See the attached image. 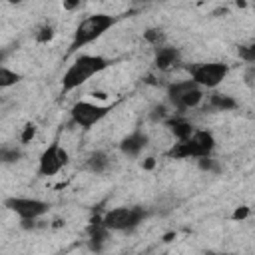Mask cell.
<instances>
[{"label":"cell","mask_w":255,"mask_h":255,"mask_svg":"<svg viewBox=\"0 0 255 255\" xmlns=\"http://www.w3.org/2000/svg\"><path fill=\"white\" fill-rule=\"evenodd\" d=\"M110 66V62L102 56H92V54H82L80 58H76V62L66 70L64 78H62V88L64 92L76 90L78 86L86 84L92 76L100 74L102 70H106Z\"/></svg>","instance_id":"1"},{"label":"cell","mask_w":255,"mask_h":255,"mask_svg":"<svg viewBox=\"0 0 255 255\" xmlns=\"http://www.w3.org/2000/svg\"><path fill=\"white\" fill-rule=\"evenodd\" d=\"M116 24V18L110 14H92L88 18H84L74 32V40L70 44V52H76L80 48H84L86 44H92L94 40H98L100 36H104L112 26Z\"/></svg>","instance_id":"2"},{"label":"cell","mask_w":255,"mask_h":255,"mask_svg":"<svg viewBox=\"0 0 255 255\" xmlns=\"http://www.w3.org/2000/svg\"><path fill=\"white\" fill-rule=\"evenodd\" d=\"M215 147V139L211 131L195 129V133L187 141H177L167 149V157L173 159H185V157H209Z\"/></svg>","instance_id":"3"},{"label":"cell","mask_w":255,"mask_h":255,"mask_svg":"<svg viewBox=\"0 0 255 255\" xmlns=\"http://www.w3.org/2000/svg\"><path fill=\"white\" fill-rule=\"evenodd\" d=\"M167 98L177 112H187L201 104L203 94H201V88L193 80H181L167 88Z\"/></svg>","instance_id":"4"},{"label":"cell","mask_w":255,"mask_h":255,"mask_svg":"<svg viewBox=\"0 0 255 255\" xmlns=\"http://www.w3.org/2000/svg\"><path fill=\"white\" fill-rule=\"evenodd\" d=\"M143 207H114L110 209L102 221L110 231H131L145 219Z\"/></svg>","instance_id":"5"},{"label":"cell","mask_w":255,"mask_h":255,"mask_svg":"<svg viewBox=\"0 0 255 255\" xmlns=\"http://www.w3.org/2000/svg\"><path fill=\"white\" fill-rule=\"evenodd\" d=\"M191 80L199 88H217L229 74V66L221 62H209V64H197L191 70Z\"/></svg>","instance_id":"6"},{"label":"cell","mask_w":255,"mask_h":255,"mask_svg":"<svg viewBox=\"0 0 255 255\" xmlns=\"http://www.w3.org/2000/svg\"><path fill=\"white\" fill-rule=\"evenodd\" d=\"M4 205L10 211H14L24 223H30L42 217L44 213H48V203L42 199H34V197H8Z\"/></svg>","instance_id":"7"},{"label":"cell","mask_w":255,"mask_h":255,"mask_svg":"<svg viewBox=\"0 0 255 255\" xmlns=\"http://www.w3.org/2000/svg\"><path fill=\"white\" fill-rule=\"evenodd\" d=\"M110 110H112L110 106H98V104H92V102H76L72 106L70 114H72L74 124L88 129V128L96 126L98 122H102L110 114Z\"/></svg>","instance_id":"8"},{"label":"cell","mask_w":255,"mask_h":255,"mask_svg":"<svg viewBox=\"0 0 255 255\" xmlns=\"http://www.w3.org/2000/svg\"><path fill=\"white\" fill-rule=\"evenodd\" d=\"M70 155L68 151L58 143L54 141L52 145H48L42 155H40V163H38V173L40 175H56L66 163H68Z\"/></svg>","instance_id":"9"},{"label":"cell","mask_w":255,"mask_h":255,"mask_svg":"<svg viewBox=\"0 0 255 255\" xmlns=\"http://www.w3.org/2000/svg\"><path fill=\"white\" fill-rule=\"evenodd\" d=\"M149 143V137H147V133H143V131H133V133H129V135H126L124 139H122V143H120V149H122V153L124 155H128V157H137L141 151H143V147Z\"/></svg>","instance_id":"10"},{"label":"cell","mask_w":255,"mask_h":255,"mask_svg":"<svg viewBox=\"0 0 255 255\" xmlns=\"http://www.w3.org/2000/svg\"><path fill=\"white\" fill-rule=\"evenodd\" d=\"M108 237H110V229L104 225L102 219H96V221L90 223V227H88V243H90L92 251H102L104 245L108 243Z\"/></svg>","instance_id":"11"},{"label":"cell","mask_w":255,"mask_h":255,"mask_svg":"<svg viewBox=\"0 0 255 255\" xmlns=\"http://www.w3.org/2000/svg\"><path fill=\"white\" fill-rule=\"evenodd\" d=\"M165 126L169 128V131L175 135L177 141H187L193 133H195V128L191 122H187L185 118H171L165 122Z\"/></svg>","instance_id":"12"},{"label":"cell","mask_w":255,"mask_h":255,"mask_svg":"<svg viewBox=\"0 0 255 255\" xmlns=\"http://www.w3.org/2000/svg\"><path fill=\"white\" fill-rule=\"evenodd\" d=\"M179 62V50L177 48H159L155 54V66L159 70H169Z\"/></svg>","instance_id":"13"},{"label":"cell","mask_w":255,"mask_h":255,"mask_svg":"<svg viewBox=\"0 0 255 255\" xmlns=\"http://www.w3.org/2000/svg\"><path fill=\"white\" fill-rule=\"evenodd\" d=\"M108 165H110V157H108L104 151H96V153H92V155L88 157V169L94 171V173L106 171Z\"/></svg>","instance_id":"14"},{"label":"cell","mask_w":255,"mask_h":255,"mask_svg":"<svg viewBox=\"0 0 255 255\" xmlns=\"http://www.w3.org/2000/svg\"><path fill=\"white\" fill-rule=\"evenodd\" d=\"M211 106H213L215 110H223V112H227V110L237 108V102H235L231 96H225V94H213V96H211Z\"/></svg>","instance_id":"15"},{"label":"cell","mask_w":255,"mask_h":255,"mask_svg":"<svg viewBox=\"0 0 255 255\" xmlns=\"http://www.w3.org/2000/svg\"><path fill=\"white\" fill-rule=\"evenodd\" d=\"M18 82H20V74L8 70L6 66L0 68V88H10V86H14Z\"/></svg>","instance_id":"16"},{"label":"cell","mask_w":255,"mask_h":255,"mask_svg":"<svg viewBox=\"0 0 255 255\" xmlns=\"http://www.w3.org/2000/svg\"><path fill=\"white\" fill-rule=\"evenodd\" d=\"M18 157H20V151H18L16 147H12V149L4 147V149H2V161H4V163H12V161H18Z\"/></svg>","instance_id":"17"},{"label":"cell","mask_w":255,"mask_h":255,"mask_svg":"<svg viewBox=\"0 0 255 255\" xmlns=\"http://www.w3.org/2000/svg\"><path fill=\"white\" fill-rule=\"evenodd\" d=\"M239 56H241L245 62H255V44H251V46H241V48H239Z\"/></svg>","instance_id":"18"},{"label":"cell","mask_w":255,"mask_h":255,"mask_svg":"<svg viewBox=\"0 0 255 255\" xmlns=\"http://www.w3.org/2000/svg\"><path fill=\"white\" fill-rule=\"evenodd\" d=\"M34 133H36V126H34V124H28V126L24 128V133H22V141H24V143H28V141L34 137Z\"/></svg>","instance_id":"19"},{"label":"cell","mask_w":255,"mask_h":255,"mask_svg":"<svg viewBox=\"0 0 255 255\" xmlns=\"http://www.w3.org/2000/svg\"><path fill=\"white\" fill-rule=\"evenodd\" d=\"M247 215V209H239V211H235V219H241V217H245Z\"/></svg>","instance_id":"20"},{"label":"cell","mask_w":255,"mask_h":255,"mask_svg":"<svg viewBox=\"0 0 255 255\" xmlns=\"http://www.w3.org/2000/svg\"><path fill=\"white\" fill-rule=\"evenodd\" d=\"M207 255H235V253H207Z\"/></svg>","instance_id":"21"}]
</instances>
